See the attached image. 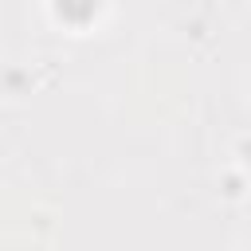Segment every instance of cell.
<instances>
[{"instance_id":"6da1fadb","label":"cell","mask_w":251,"mask_h":251,"mask_svg":"<svg viewBox=\"0 0 251 251\" xmlns=\"http://www.w3.org/2000/svg\"><path fill=\"white\" fill-rule=\"evenodd\" d=\"M94 8H98V0H59V12L63 16H71V20H90L94 16Z\"/></svg>"}]
</instances>
